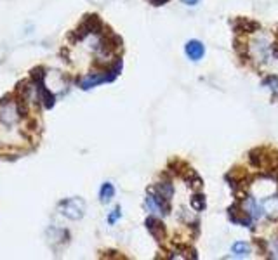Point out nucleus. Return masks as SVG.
Segmentation results:
<instances>
[{
	"instance_id": "f03ea898",
	"label": "nucleus",
	"mask_w": 278,
	"mask_h": 260,
	"mask_svg": "<svg viewBox=\"0 0 278 260\" xmlns=\"http://www.w3.org/2000/svg\"><path fill=\"white\" fill-rule=\"evenodd\" d=\"M146 227H148V231L151 232V236H153V238H157L158 241H164L165 236H167V229H165V225L155 217H148L146 218Z\"/></svg>"
},
{
	"instance_id": "20e7f679",
	"label": "nucleus",
	"mask_w": 278,
	"mask_h": 260,
	"mask_svg": "<svg viewBox=\"0 0 278 260\" xmlns=\"http://www.w3.org/2000/svg\"><path fill=\"white\" fill-rule=\"evenodd\" d=\"M235 30L236 32H242V33H252L256 30H259V23L252 21V19H247V18H240L235 21Z\"/></svg>"
},
{
	"instance_id": "6e6552de",
	"label": "nucleus",
	"mask_w": 278,
	"mask_h": 260,
	"mask_svg": "<svg viewBox=\"0 0 278 260\" xmlns=\"http://www.w3.org/2000/svg\"><path fill=\"white\" fill-rule=\"evenodd\" d=\"M264 82H266V84H271V85H273L271 88H273V92L278 95V78H277V77H268Z\"/></svg>"
},
{
	"instance_id": "9d476101",
	"label": "nucleus",
	"mask_w": 278,
	"mask_h": 260,
	"mask_svg": "<svg viewBox=\"0 0 278 260\" xmlns=\"http://www.w3.org/2000/svg\"><path fill=\"white\" fill-rule=\"evenodd\" d=\"M186 5H195V4H198V0H183Z\"/></svg>"
},
{
	"instance_id": "39448f33",
	"label": "nucleus",
	"mask_w": 278,
	"mask_h": 260,
	"mask_svg": "<svg viewBox=\"0 0 278 260\" xmlns=\"http://www.w3.org/2000/svg\"><path fill=\"white\" fill-rule=\"evenodd\" d=\"M113 194H115V187L111 186L110 182H104L103 186H101L99 198H101V201H103V203H108V201L113 198Z\"/></svg>"
},
{
	"instance_id": "1a4fd4ad",
	"label": "nucleus",
	"mask_w": 278,
	"mask_h": 260,
	"mask_svg": "<svg viewBox=\"0 0 278 260\" xmlns=\"http://www.w3.org/2000/svg\"><path fill=\"white\" fill-rule=\"evenodd\" d=\"M118 217H120V208H117V210H113V214L108 217V222L110 224H113V222H117L118 220Z\"/></svg>"
},
{
	"instance_id": "423d86ee",
	"label": "nucleus",
	"mask_w": 278,
	"mask_h": 260,
	"mask_svg": "<svg viewBox=\"0 0 278 260\" xmlns=\"http://www.w3.org/2000/svg\"><path fill=\"white\" fill-rule=\"evenodd\" d=\"M191 205H193V208H195V210H203V208L207 207L203 194H195V196H193V200H191Z\"/></svg>"
},
{
	"instance_id": "0eeeda50",
	"label": "nucleus",
	"mask_w": 278,
	"mask_h": 260,
	"mask_svg": "<svg viewBox=\"0 0 278 260\" xmlns=\"http://www.w3.org/2000/svg\"><path fill=\"white\" fill-rule=\"evenodd\" d=\"M233 253H235V255H247V253H249V246L245 245V243H235V245H233Z\"/></svg>"
},
{
	"instance_id": "f257e3e1",
	"label": "nucleus",
	"mask_w": 278,
	"mask_h": 260,
	"mask_svg": "<svg viewBox=\"0 0 278 260\" xmlns=\"http://www.w3.org/2000/svg\"><path fill=\"white\" fill-rule=\"evenodd\" d=\"M59 210L63 212L66 217L70 218H82L84 210H86V205L80 198H70V200H64L59 203Z\"/></svg>"
},
{
	"instance_id": "9b49d317",
	"label": "nucleus",
	"mask_w": 278,
	"mask_h": 260,
	"mask_svg": "<svg viewBox=\"0 0 278 260\" xmlns=\"http://www.w3.org/2000/svg\"><path fill=\"white\" fill-rule=\"evenodd\" d=\"M151 2H153V5H164L167 0H151Z\"/></svg>"
},
{
	"instance_id": "7ed1b4c3",
	"label": "nucleus",
	"mask_w": 278,
	"mask_h": 260,
	"mask_svg": "<svg viewBox=\"0 0 278 260\" xmlns=\"http://www.w3.org/2000/svg\"><path fill=\"white\" fill-rule=\"evenodd\" d=\"M186 54H188V57L191 61H198L203 57V54H205V49H203V43L198 42V40H189L188 43H186Z\"/></svg>"
}]
</instances>
